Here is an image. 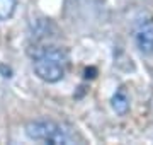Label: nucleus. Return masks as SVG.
Wrapping results in <instances>:
<instances>
[{
  "mask_svg": "<svg viewBox=\"0 0 153 145\" xmlns=\"http://www.w3.org/2000/svg\"><path fill=\"white\" fill-rule=\"evenodd\" d=\"M34 72L44 82H58L63 78L66 70V55L65 51L55 46L39 48L34 55Z\"/></svg>",
  "mask_w": 153,
  "mask_h": 145,
  "instance_id": "1",
  "label": "nucleus"
},
{
  "mask_svg": "<svg viewBox=\"0 0 153 145\" xmlns=\"http://www.w3.org/2000/svg\"><path fill=\"white\" fill-rule=\"evenodd\" d=\"M26 133L29 138L46 142L53 145L61 144H71V135L70 132L61 126L60 123L49 121V120H41V121H31L26 125Z\"/></svg>",
  "mask_w": 153,
  "mask_h": 145,
  "instance_id": "2",
  "label": "nucleus"
},
{
  "mask_svg": "<svg viewBox=\"0 0 153 145\" xmlns=\"http://www.w3.org/2000/svg\"><path fill=\"white\" fill-rule=\"evenodd\" d=\"M134 41H136L138 50L145 55L153 53V21L143 19L136 24L134 29Z\"/></svg>",
  "mask_w": 153,
  "mask_h": 145,
  "instance_id": "3",
  "label": "nucleus"
},
{
  "mask_svg": "<svg viewBox=\"0 0 153 145\" xmlns=\"http://www.w3.org/2000/svg\"><path fill=\"white\" fill-rule=\"evenodd\" d=\"M111 104H112V109L119 116H124L126 113H128V109H129V96H128L124 87H121V89L116 90V94L111 99Z\"/></svg>",
  "mask_w": 153,
  "mask_h": 145,
  "instance_id": "4",
  "label": "nucleus"
},
{
  "mask_svg": "<svg viewBox=\"0 0 153 145\" xmlns=\"http://www.w3.org/2000/svg\"><path fill=\"white\" fill-rule=\"evenodd\" d=\"M16 7H17L16 0H0V21H7L9 17H12Z\"/></svg>",
  "mask_w": 153,
  "mask_h": 145,
  "instance_id": "5",
  "label": "nucleus"
}]
</instances>
